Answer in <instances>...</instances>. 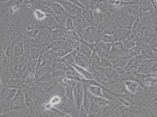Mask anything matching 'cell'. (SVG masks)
<instances>
[{"mask_svg":"<svg viewBox=\"0 0 157 117\" xmlns=\"http://www.w3.org/2000/svg\"><path fill=\"white\" fill-rule=\"evenodd\" d=\"M115 22L118 29L131 30L136 18L126 13L123 9H119L113 13Z\"/></svg>","mask_w":157,"mask_h":117,"instance_id":"cell-1","label":"cell"},{"mask_svg":"<svg viewBox=\"0 0 157 117\" xmlns=\"http://www.w3.org/2000/svg\"><path fill=\"white\" fill-rule=\"evenodd\" d=\"M26 109L25 92L21 90H18L10 104V112H18Z\"/></svg>","mask_w":157,"mask_h":117,"instance_id":"cell-2","label":"cell"},{"mask_svg":"<svg viewBox=\"0 0 157 117\" xmlns=\"http://www.w3.org/2000/svg\"><path fill=\"white\" fill-rule=\"evenodd\" d=\"M85 96V87L82 83L78 82L73 87V101L76 110L78 114L81 110Z\"/></svg>","mask_w":157,"mask_h":117,"instance_id":"cell-3","label":"cell"},{"mask_svg":"<svg viewBox=\"0 0 157 117\" xmlns=\"http://www.w3.org/2000/svg\"><path fill=\"white\" fill-rule=\"evenodd\" d=\"M54 108L62 111L66 114L71 115L73 117H78V114L76 110V107L74 103L71 100L63 96L60 101V103Z\"/></svg>","mask_w":157,"mask_h":117,"instance_id":"cell-4","label":"cell"},{"mask_svg":"<svg viewBox=\"0 0 157 117\" xmlns=\"http://www.w3.org/2000/svg\"><path fill=\"white\" fill-rule=\"evenodd\" d=\"M107 89L114 96L123 95L127 92L124 81L119 78H114L109 80Z\"/></svg>","mask_w":157,"mask_h":117,"instance_id":"cell-5","label":"cell"},{"mask_svg":"<svg viewBox=\"0 0 157 117\" xmlns=\"http://www.w3.org/2000/svg\"><path fill=\"white\" fill-rule=\"evenodd\" d=\"M96 30V26H88L82 29L75 30L79 38L87 45L94 43L93 35Z\"/></svg>","mask_w":157,"mask_h":117,"instance_id":"cell-6","label":"cell"},{"mask_svg":"<svg viewBox=\"0 0 157 117\" xmlns=\"http://www.w3.org/2000/svg\"><path fill=\"white\" fill-rule=\"evenodd\" d=\"M52 42H53V40L51 31L45 28L40 29L39 35L35 40L36 47L40 49L43 46Z\"/></svg>","mask_w":157,"mask_h":117,"instance_id":"cell-7","label":"cell"},{"mask_svg":"<svg viewBox=\"0 0 157 117\" xmlns=\"http://www.w3.org/2000/svg\"><path fill=\"white\" fill-rule=\"evenodd\" d=\"M43 2L51 8L55 15V18H67L69 17L62 5L57 1H43Z\"/></svg>","mask_w":157,"mask_h":117,"instance_id":"cell-8","label":"cell"},{"mask_svg":"<svg viewBox=\"0 0 157 117\" xmlns=\"http://www.w3.org/2000/svg\"><path fill=\"white\" fill-rule=\"evenodd\" d=\"M16 78L17 74L13 62L2 68L1 74V83L2 85H5L8 81Z\"/></svg>","mask_w":157,"mask_h":117,"instance_id":"cell-9","label":"cell"},{"mask_svg":"<svg viewBox=\"0 0 157 117\" xmlns=\"http://www.w3.org/2000/svg\"><path fill=\"white\" fill-rule=\"evenodd\" d=\"M57 1L62 5L66 12L70 17H75L82 13V9L71 2L69 0H59Z\"/></svg>","mask_w":157,"mask_h":117,"instance_id":"cell-10","label":"cell"},{"mask_svg":"<svg viewBox=\"0 0 157 117\" xmlns=\"http://www.w3.org/2000/svg\"><path fill=\"white\" fill-rule=\"evenodd\" d=\"M121 9L127 14L136 19L139 18L141 15V9L138 1H130V2L122 7Z\"/></svg>","mask_w":157,"mask_h":117,"instance_id":"cell-11","label":"cell"},{"mask_svg":"<svg viewBox=\"0 0 157 117\" xmlns=\"http://www.w3.org/2000/svg\"><path fill=\"white\" fill-rule=\"evenodd\" d=\"M72 54L74 58L75 65L80 66L90 72L91 66L90 64V58H86L85 56L76 50L73 51L72 52Z\"/></svg>","mask_w":157,"mask_h":117,"instance_id":"cell-12","label":"cell"},{"mask_svg":"<svg viewBox=\"0 0 157 117\" xmlns=\"http://www.w3.org/2000/svg\"><path fill=\"white\" fill-rule=\"evenodd\" d=\"M156 62V60H144L136 72L144 75L152 74V68Z\"/></svg>","mask_w":157,"mask_h":117,"instance_id":"cell-13","label":"cell"},{"mask_svg":"<svg viewBox=\"0 0 157 117\" xmlns=\"http://www.w3.org/2000/svg\"><path fill=\"white\" fill-rule=\"evenodd\" d=\"M144 28V27L142 26L140 20L138 18L135 21L131 29V31L133 33L136 40V43L141 46H142L141 42H142V38L143 35Z\"/></svg>","mask_w":157,"mask_h":117,"instance_id":"cell-14","label":"cell"},{"mask_svg":"<svg viewBox=\"0 0 157 117\" xmlns=\"http://www.w3.org/2000/svg\"><path fill=\"white\" fill-rule=\"evenodd\" d=\"M131 57H118L111 58L112 67L117 72L125 70Z\"/></svg>","mask_w":157,"mask_h":117,"instance_id":"cell-15","label":"cell"},{"mask_svg":"<svg viewBox=\"0 0 157 117\" xmlns=\"http://www.w3.org/2000/svg\"><path fill=\"white\" fill-rule=\"evenodd\" d=\"M91 73L93 76L94 79L103 85L107 89V85L109 82V80L106 77L102 68L98 67L93 69Z\"/></svg>","mask_w":157,"mask_h":117,"instance_id":"cell-16","label":"cell"},{"mask_svg":"<svg viewBox=\"0 0 157 117\" xmlns=\"http://www.w3.org/2000/svg\"><path fill=\"white\" fill-rule=\"evenodd\" d=\"M157 33L154 26L152 25L144 27L143 35L142 38L141 45L143 46L147 45L154 38V36Z\"/></svg>","mask_w":157,"mask_h":117,"instance_id":"cell-17","label":"cell"},{"mask_svg":"<svg viewBox=\"0 0 157 117\" xmlns=\"http://www.w3.org/2000/svg\"><path fill=\"white\" fill-rule=\"evenodd\" d=\"M65 63L67 65V69L65 73V77L66 78L71 80L77 81V82H82L83 80H85L80 74H78V73L75 70V69L72 67V66L66 63Z\"/></svg>","mask_w":157,"mask_h":117,"instance_id":"cell-18","label":"cell"},{"mask_svg":"<svg viewBox=\"0 0 157 117\" xmlns=\"http://www.w3.org/2000/svg\"><path fill=\"white\" fill-rule=\"evenodd\" d=\"M75 50L81 53L82 55L85 56L86 57L88 58H90L93 53L92 49H90L89 45H87V43H86L82 40H80L76 43Z\"/></svg>","mask_w":157,"mask_h":117,"instance_id":"cell-19","label":"cell"},{"mask_svg":"<svg viewBox=\"0 0 157 117\" xmlns=\"http://www.w3.org/2000/svg\"><path fill=\"white\" fill-rule=\"evenodd\" d=\"M137 73L134 70H123L117 72V78L123 81H136Z\"/></svg>","mask_w":157,"mask_h":117,"instance_id":"cell-20","label":"cell"},{"mask_svg":"<svg viewBox=\"0 0 157 117\" xmlns=\"http://www.w3.org/2000/svg\"><path fill=\"white\" fill-rule=\"evenodd\" d=\"M144 59L142 55H139L137 56L132 57L128 61V63L126 66L125 70H134L136 71L141 63L143 62Z\"/></svg>","mask_w":157,"mask_h":117,"instance_id":"cell-21","label":"cell"},{"mask_svg":"<svg viewBox=\"0 0 157 117\" xmlns=\"http://www.w3.org/2000/svg\"><path fill=\"white\" fill-rule=\"evenodd\" d=\"M121 40L125 48L127 51H129L130 49H131L132 47H133L137 44L134 35L133 33L132 32L131 30L130 31V32L128 33L127 35H125L123 38L121 39Z\"/></svg>","mask_w":157,"mask_h":117,"instance_id":"cell-22","label":"cell"},{"mask_svg":"<svg viewBox=\"0 0 157 117\" xmlns=\"http://www.w3.org/2000/svg\"><path fill=\"white\" fill-rule=\"evenodd\" d=\"M24 52V45L22 41L20 39L17 40L13 43V60L16 58L21 56L23 55Z\"/></svg>","mask_w":157,"mask_h":117,"instance_id":"cell-23","label":"cell"},{"mask_svg":"<svg viewBox=\"0 0 157 117\" xmlns=\"http://www.w3.org/2000/svg\"><path fill=\"white\" fill-rule=\"evenodd\" d=\"M25 104H26L27 109L30 111L33 114L38 115L40 111L38 109L35 101L29 94L26 93H25Z\"/></svg>","mask_w":157,"mask_h":117,"instance_id":"cell-24","label":"cell"},{"mask_svg":"<svg viewBox=\"0 0 157 117\" xmlns=\"http://www.w3.org/2000/svg\"><path fill=\"white\" fill-rule=\"evenodd\" d=\"M48 14L45 13L42 11L38 9H33V16L34 19L40 24V29L43 28L44 21L48 17Z\"/></svg>","mask_w":157,"mask_h":117,"instance_id":"cell-25","label":"cell"},{"mask_svg":"<svg viewBox=\"0 0 157 117\" xmlns=\"http://www.w3.org/2000/svg\"><path fill=\"white\" fill-rule=\"evenodd\" d=\"M72 18L74 22L75 30L82 29L88 26H90L87 24V22L85 20H84V18L82 15V13L78 15L77 17H72Z\"/></svg>","mask_w":157,"mask_h":117,"instance_id":"cell-26","label":"cell"},{"mask_svg":"<svg viewBox=\"0 0 157 117\" xmlns=\"http://www.w3.org/2000/svg\"><path fill=\"white\" fill-rule=\"evenodd\" d=\"M86 87L93 96L98 97H104V90H107L104 87L98 85H90Z\"/></svg>","mask_w":157,"mask_h":117,"instance_id":"cell-27","label":"cell"},{"mask_svg":"<svg viewBox=\"0 0 157 117\" xmlns=\"http://www.w3.org/2000/svg\"><path fill=\"white\" fill-rule=\"evenodd\" d=\"M124 85L127 91L132 95H136L140 88V85L134 81H125Z\"/></svg>","mask_w":157,"mask_h":117,"instance_id":"cell-28","label":"cell"},{"mask_svg":"<svg viewBox=\"0 0 157 117\" xmlns=\"http://www.w3.org/2000/svg\"><path fill=\"white\" fill-rule=\"evenodd\" d=\"M69 65L72 66V67L75 69V70L78 72V74H80L85 80L94 79L92 73L88 71L87 70H86L85 69H84L80 66L76 65L75 64H69Z\"/></svg>","mask_w":157,"mask_h":117,"instance_id":"cell-29","label":"cell"},{"mask_svg":"<svg viewBox=\"0 0 157 117\" xmlns=\"http://www.w3.org/2000/svg\"><path fill=\"white\" fill-rule=\"evenodd\" d=\"M82 15L90 26H95L93 11L89 8L82 9Z\"/></svg>","mask_w":157,"mask_h":117,"instance_id":"cell-30","label":"cell"},{"mask_svg":"<svg viewBox=\"0 0 157 117\" xmlns=\"http://www.w3.org/2000/svg\"><path fill=\"white\" fill-rule=\"evenodd\" d=\"M138 19L143 27L152 24V17L150 12H145L141 13Z\"/></svg>","mask_w":157,"mask_h":117,"instance_id":"cell-31","label":"cell"},{"mask_svg":"<svg viewBox=\"0 0 157 117\" xmlns=\"http://www.w3.org/2000/svg\"><path fill=\"white\" fill-rule=\"evenodd\" d=\"M84 87H85V96H84L83 104L82 107L85 109V110L87 111V112L89 114V109L92 104V95L87 90V87L85 85Z\"/></svg>","mask_w":157,"mask_h":117,"instance_id":"cell-32","label":"cell"},{"mask_svg":"<svg viewBox=\"0 0 157 117\" xmlns=\"http://www.w3.org/2000/svg\"><path fill=\"white\" fill-rule=\"evenodd\" d=\"M92 98L93 103L98 105L101 108L109 105L110 103V101L108 99L105 98L94 97V96H93L92 95Z\"/></svg>","mask_w":157,"mask_h":117,"instance_id":"cell-33","label":"cell"},{"mask_svg":"<svg viewBox=\"0 0 157 117\" xmlns=\"http://www.w3.org/2000/svg\"><path fill=\"white\" fill-rule=\"evenodd\" d=\"M93 14L95 26H98L103 22V21L105 18V15L101 11H100L98 9L93 11Z\"/></svg>","mask_w":157,"mask_h":117,"instance_id":"cell-34","label":"cell"},{"mask_svg":"<svg viewBox=\"0 0 157 117\" xmlns=\"http://www.w3.org/2000/svg\"><path fill=\"white\" fill-rule=\"evenodd\" d=\"M106 77L109 80H111L114 78H117V72L113 67L102 68Z\"/></svg>","mask_w":157,"mask_h":117,"instance_id":"cell-35","label":"cell"},{"mask_svg":"<svg viewBox=\"0 0 157 117\" xmlns=\"http://www.w3.org/2000/svg\"><path fill=\"white\" fill-rule=\"evenodd\" d=\"M143 46L138 44H136L131 49L128 51V55L130 57H135L141 55L142 53Z\"/></svg>","mask_w":157,"mask_h":117,"instance_id":"cell-36","label":"cell"},{"mask_svg":"<svg viewBox=\"0 0 157 117\" xmlns=\"http://www.w3.org/2000/svg\"><path fill=\"white\" fill-rule=\"evenodd\" d=\"M39 31H40V29H33L31 30H27L23 33L22 35L25 36L26 37L29 39L35 40L39 35Z\"/></svg>","mask_w":157,"mask_h":117,"instance_id":"cell-37","label":"cell"},{"mask_svg":"<svg viewBox=\"0 0 157 117\" xmlns=\"http://www.w3.org/2000/svg\"><path fill=\"white\" fill-rule=\"evenodd\" d=\"M131 30H124V29H117L114 35L115 40H121L125 35H127L128 33L130 32Z\"/></svg>","mask_w":157,"mask_h":117,"instance_id":"cell-38","label":"cell"},{"mask_svg":"<svg viewBox=\"0 0 157 117\" xmlns=\"http://www.w3.org/2000/svg\"><path fill=\"white\" fill-rule=\"evenodd\" d=\"M62 97H61L59 94L55 93V94L52 95L50 97V99L48 102H49L54 107L60 103Z\"/></svg>","mask_w":157,"mask_h":117,"instance_id":"cell-39","label":"cell"},{"mask_svg":"<svg viewBox=\"0 0 157 117\" xmlns=\"http://www.w3.org/2000/svg\"><path fill=\"white\" fill-rule=\"evenodd\" d=\"M65 28L66 30L68 31H75V24H74V22H73V18L72 17L69 16L66 20Z\"/></svg>","mask_w":157,"mask_h":117,"instance_id":"cell-40","label":"cell"},{"mask_svg":"<svg viewBox=\"0 0 157 117\" xmlns=\"http://www.w3.org/2000/svg\"><path fill=\"white\" fill-rule=\"evenodd\" d=\"M115 40L114 35H110L107 34H103L101 36L100 42L107 43V44H112Z\"/></svg>","mask_w":157,"mask_h":117,"instance_id":"cell-41","label":"cell"},{"mask_svg":"<svg viewBox=\"0 0 157 117\" xmlns=\"http://www.w3.org/2000/svg\"><path fill=\"white\" fill-rule=\"evenodd\" d=\"M73 87H74V86H73V85H69V86H67V87L65 88V89L64 96L67 98H68L69 100H71L72 102L74 103V101H73Z\"/></svg>","mask_w":157,"mask_h":117,"instance_id":"cell-42","label":"cell"},{"mask_svg":"<svg viewBox=\"0 0 157 117\" xmlns=\"http://www.w3.org/2000/svg\"><path fill=\"white\" fill-rule=\"evenodd\" d=\"M148 45L150 46L151 47H157V33L154 38L151 39L150 42L148 43Z\"/></svg>","mask_w":157,"mask_h":117,"instance_id":"cell-43","label":"cell"},{"mask_svg":"<svg viewBox=\"0 0 157 117\" xmlns=\"http://www.w3.org/2000/svg\"><path fill=\"white\" fill-rule=\"evenodd\" d=\"M157 73V61L155 62V63L154 64V65L153 66L152 68V74L153 73Z\"/></svg>","mask_w":157,"mask_h":117,"instance_id":"cell-44","label":"cell"},{"mask_svg":"<svg viewBox=\"0 0 157 117\" xmlns=\"http://www.w3.org/2000/svg\"><path fill=\"white\" fill-rule=\"evenodd\" d=\"M74 117L72 116V115H68V114H66L65 115V117Z\"/></svg>","mask_w":157,"mask_h":117,"instance_id":"cell-45","label":"cell"}]
</instances>
